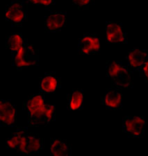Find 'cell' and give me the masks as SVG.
I'll list each match as a JSON object with an SVG mask.
<instances>
[{"mask_svg": "<svg viewBox=\"0 0 148 156\" xmlns=\"http://www.w3.org/2000/svg\"><path fill=\"white\" fill-rule=\"evenodd\" d=\"M106 70L108 77L115 86L127 88L133 87V72L122 62L117 60L107 61Z\"/></svg>", "mask_w": 148, "mask_h": 156, "instance_id": "6da1fadb", "label": "cell"}, {"mask_svg": "<svg viewBox=\"0 0 148 156\" xmlns=\"http://www.w3.org/2000/svg\"><path fill=\"white\" fill-rule=\"evenodd\" d=\"M13 65L20 71L26 67L38 65L39 62L38 50L29 44L28 40L24 38V44L18 52L11 54Z\"/></svg>", "mask_w": 148, "mask_h": 156, "instance_id": "7a4b0ae2", "label": "cell"}, {"mask_svg": "<svg viewBox=\"0 0 148 156\" xmlns=\"http://www.w3.org/2000/svg\"><path fill=\"white\" fill-rule=\"evenodd\" d=\"M45 103V94L41 92L33 94L25 102V108L29 117L28 124L30 126L36 127L42 124Z\"/></svg>", "mask_w": 148, "mask_h": 156, "instance_id": "3957f363", "label": "cell"}, {"mask_svg": "<svg viewBox=\"0 0 148 156\" xmlns=\"http://www.w3.org/2000/svg\"><path fill=\"white\" fill-rule=\"evenodd\" d=\"M27 18V9L24 0H14L6 8V19L13 26L20 27Z\"/></svg>", "mask_w": 148, "mask_h": 156, "instance_id": "277c9868", "label": "cell"}, {"mask_svg": "<svg viewBox=\"0 0 148 156\" xmlns=\"http://www.w3.org/2000/svg\"><path fill=\"white\" fill-rule=\"evenodd\" d=\"M146 124V121L141 117L127 116L122 120V128L129 137H140L143 136Z\"/></svg>", "mask_w": 148, "mask_h": 156, "instance_id": "5b68a950", "label": "cell"}, {"mask_svg": "<svg viewBox=\"0 0 148 156\" xmlns=\"http://www.w3.org/2000/svg\"><path fill=\"white\" fill-rule=\"evenodd\" d=\"M100 51V39L98 35L85 33L78 42V51L80 55L98 54Z\"/></svg>", "mask_w": 148, "mask_h": 156, "instance_id": "8992f818", "label": "cell"}, {"mask_svg": "<svg viewBox=\"0 0 148 156\" xmlns=\"http://www.w3.org/2000/svg\"><path fill=\"white\" fill-rule=\"evenodd\" d=\"M43 148V140L36 133H28L25 135L17 152L21 155H33Z\"/></svg>", "mask_w": 148, "mask_h": 156, "instance_id": "52a82bcc", "label": "cell"}, {"mask_svg": "<svg viewBox=\"0 0 148 156\" xmlns=\"http://www.w3.org/2000/svg\"><path fill=\"white\" fill-rule=\"evenodd\" d=\"M106 39L110 44H127V36L121 23L106 22Z\"/></svg>", "mask_w": 148, "mask_h": 156, "instance_id": "ba28073f", "label": "cell"}, {"mask_svg": "<svg viewBox=\"0 0 148 156\" xmlns=\"http://www.w3.org/2000/svg\"><path fill=\"white\" fill-rule=\"evenodd\" d=\"M17 110L11 101L0 100V124L2 126H14L16 124Z\"/></svg>", "mask_w": 148, "mask_h": 156, "instance_id": "9c48e42d", "label": "cell"}, {"mask_svg": "<svg viewBox=\"0 0 148 156\" xmlns=\"http://www.w3.org/2000/svg\"><path fill=\"white\" fill-rule=\"evenodd\" d=\"M67 12L66 11L51 12L46 16L45 21V29L49 33L60 32L66 26Z\"/></svg>", "mask_w": 148, "mask_h": 156, "instance_id": "30bf717a", "label": "cell"}, {"mask_svg": "<svg viewBox=\"0 0 148 156\" xmlns=\"http://www.w3.org/2000/svg\"><path fill=\"white\" fill-rule=\"evenodd\" d=\"M102 104L108 109L118 110L122 106V92L117 87L108 89L102 98Z\"/></svg>", "mask_w": 148, "mask_h": 156, "instance_id": "8fae6325", "label": "cell"}, {"mask_svg": "<svg viewBox=\"0 0 148 156\" xmlns=\"http://www.w3.org/2000/svg\"><path fill=\"white\" fill-rule=\"evenodd\" d=\"M148 58V50L133 49L128 52L126 59L127 67L132 72H139L145 60Z\"/></svg>", "mask_w": 148, "mask_h": 156, "instance_id": "7c38bea8", "label": "cell"}, {"mask_svg": "<svg viewBox=\"0 0 148 156\" xmlns=\"http://www.w3.org/2000/svg\"><path fill=\"white\" fill-rule=\"evenodd\" d=\"M61 87V79L55 72H46L40 78V90L44 94L54 93Z\"/></svg>", "mask_w": 148, "mask_h": 156, "instance_id": "4fadbf2b", "label": "cell"}, {"mask_svg": "<svg viewBox=\"0 0 148 156\" xmlns=\"http://www.w3.org/2000/svg\"><path fill=\"white\" fill-rule=\"evenodd\" d=\"M50 154L54 156H71L72 154L71 146L66 140L51 138Z\"/></svg>", "mask_w": 148, "mask_h": 156, "instance_id": "5bb4252c", "label": "cell"}, {"mask_svg": "<svg viewBox=\"0 0 148 156\" xmlns=\"http://www.w3.org/2000/svg\"><path fill=\"white\" fill-rule=\"evenodd\" d=\"M67 107L69 110H79L84 105V91L81 89L73 90L67 96Z\"/></svg>", "mask_w": 148, "mask_h": 156, "instance_id": "9a60e30c", "label": "cell"}, {"mask_svg": "<svg viewBox=\"0 0 148 156\" xmlns=\"http://www.w3.org/2000/svg\"><path fill=\"white\" fill-rule=\"evenodd\" d=\"M24 38L20 33H12L6 37V45L11 54L18 52L24 44Z\"/></svg>", "mask_w": 148, "mask_h": 156, "instance_id": "2e32d148", "label": "cell"}, {"mask_svg": "<svg viewBox=\"0 0 148 156\" xmlns=\"http://www.w3.org/2000/svg\"><path fill=\"white\" fill-rule=\"evenodd\" d=\"M27 133V130L25 128H19L16 132L13 133L11 136L6 140L7 148L9 149L18 151Z\"/></svg>", "mask_w": 148, "mask_h": 156, "instance_id": "e0dca14e", "label": "cell"}, {"mask_svg": "<svg viewBox=\"0 0 148 156\" xmlns=\"http://www.w3.org/2000/svg\"><path fill=\"white\" fill-rule=\"evenodd\" d=\"M56 119V108L50 102H46L45 105L43 115L42 119V124L47 125L50 122H53Z\"/></svg>", "mask_w": 148, "mask_h": 156, "instance_id": "ac0fdd59", "label": "cell"}, {"mask_svg": "<svg viewBox=\"0 0 148 156\" xmlns=\"http://www.w3.org/2000/svg\"><path fill=\"white\" fill-rule=\"evenodd\" d=\"M93 0H72L75 6L80 10H88Z\"/></svg>", "mask_w": 148, "mask_h": 156, "instance_id": "d6986e66", "label": "cell"}, {"mask_svg": "<svg viewBox=\"0 0 148 156\" xmlns=\"http://www.w3.org/2000/svg\"><path fill=\"white\" fill-rule=\"evenodd\" d=\"M139 73L140 76L143 77L145 81L148 83V58L140 69Z\"/></svg>", "mask_w": 148, "mask_h": 156, "instance_id": "ffe728a7", "label": "cell"}, {"mask_svg": "<svg viewBox=\"0 0 148 156\" xmlns=\"http://www.w3.org/2000/svg\"><path fill=\"white\" fill-rule=\"evenodd\" d=\"M29 4L34 5H42L45 6H50L54 4V0H28Z\"/></svg>", "mask_w": 148, "mask_h": 156, "instance_id": "44dd1931", "label": "cell"}]
</instances>
